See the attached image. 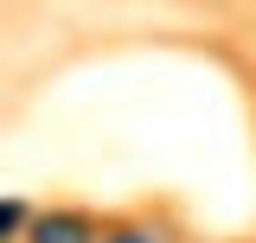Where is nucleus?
I'll return each mask as SVG.
<instances>
[{"instance_id": "nucleus-3", "label": "nucleus", "mask_w": 256, "mask_h": 243, "mask_svg": "<svg viewBox=\"0 0 256 243\" xmlns=\"http://www.w3.org/2000/svg\"><path fill=\"white\" fill-rule=\"evenodd\" d=\"M109 243H154V237H141V230H122V237H109Z\"/></svg>"}, {"instance_id": "nucleus-2", "label": "nucleus", "mask_w": 256, "mask_h": 243, "mask_svg": "<svg viewBox=\"0 0 256 243\" xmlns=\"http://www.w3.org/2000/svg\"><path fill=\"white\" fill-rule=\"evenodd\" d=\"M13 224H20V205H0V237H6Z\"/></svg>"}, {"instance_id": "nucleus-1", "label": "nucleus", "mask_w": 256, "mask_h": 243, "mask_svg": "<svg viewBox=\"0 0 256 243\" xmlns=\"http://www.w3.org/2000/svg\"><path fill=\"white\" fill-rule=\"evenodd\" d=\"M32 243H90V224L77 212H52V218L32 224Z\"/></svg>"}]
</instances>
